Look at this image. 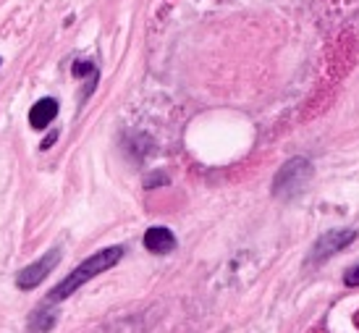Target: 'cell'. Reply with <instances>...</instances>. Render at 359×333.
<instances>
[{
  "label": "cell",
  "mask_w": 359,
  "mask_h": 333,
  "mask_svg": "<svg viewBox=\"0 0 359 333\" xmlns=\"http://www.w3.org/2000/svg\"><path fill=\"white\" fill-rule=\"evenodd\" d=\"M121 257H123V247L116 244V247H105L100 252H95L92 257H87L81 265H76L74 271L69 273V278L66 281H60L55 289L50 292V302H60V299H66L71 297L74 292H79L81 286L87 281H92L95 276H100V273L110 271L113 265L118 263Z\"/></svg>",
  "instance_id": "6da1fadb"
},
{
  "label": "cell",
  "mask_w": 359,
  "mask_h": 333,
  "mask_svg": "<svg viewBox=\"0 0 359 333\" xmlns=\"http://www.w3.org/2000/svg\"><path fill=\"white\" fill-rule=\"evenodd\" d=\"M312 179V165L304 158H291L286 165H280V171L276 173L273 182V194L280 200H291L304 189Z\"/></svg>",
  "instance_id": "7a4b0ae2"
},
{
  "label": "cell",
  "mask_w": 359,
  "mask_h": 333,
  "mask_svg": "<svg viewBox=\"0 0 359 333\" xmlns=\"http://www.w3.org/2000/svg\"><path fill=\"white\" fill-rule=\"evenodd\" d=\"M357 239V231H344V229H333V231H325L320 236L315 247H312V260L320 263V260H328L333 254H339L344 247H349L351 242Z\"/></svg>",
  "instance_id": "3957f363"
},
{
  "label": "cell",
  "mask_w": 359,
  "mask_h": 333,
  "mask_svg": "<svg viewBox=\"0 0 359 333\" xmlns=\"http://www.w3.org/2000/svg\"><path fill=\"white\" fill-rule=\"evenodd\" d=\"M60 260V250H50V252L45 254V257H40L37 263L27 265L24 271H19V276H16V286L19 289H34V286H40L48 276H50V271L58 265Z\"/></svg>",
  "instance_id": "277c9868"
},
{
  "label": "cell",
  "mask_w": 359,
  "mask_h": 333,
  "mask_svg": "<svg viewBox=\"0 0 359 333\" xmlns=\"http://www.w3.org/2000/svg\"><path fill=\"white\" fill-rule=\"evenodd\" d=\"M144 247H147L152 254H168L176 250V236H173V231L165 229V226H152V229H147V233H144Z\"/></svg>",
  "instance_id": "5b68a950"
},
{
  "label": "cell",
  "mask_w": 359,
  "mask_h": 333,
  "mask_svg": "<svg viewBox=\"0 0 359 333\" xmlns=\"http://www.w3.org/2000/svg\"><path fill=\"white\" fill-rule=\"evenodd\" d=\"M55 116H58V102L53 100V97H42L40 102H34L29 111V123L32 129H45V126H50L55 121Z\"/></svg>",
  "instance_id": "8992f818"
},
{
  "label": "cell",
  "mask_w": 359,
  "mask_h": 333,
  "mask_svg": "<svg viewBox=\"0 0 359 333\" xmlns=\"http://www.w3.org/2000/svg\"><path fill=\"white\" fill-rule=\"evenodd\" d=\"M53 323H55V315H53V313H40V310H37L34 320H32V328H40V333H45Z\"/></svg>",
  "instance_id": "52a82bcc"
},
{
  "label": "cell",
  "mask_w": 359,
  "mask_h": 333,
  "mask_svg": "<svg viewBox=\"0 0 359 333\" xmlns=\"http://www.w3.org/2000/svg\"><path fill=\"white\" fill-rule=\"evenodd\" d=\"M344 283L346 286H359V265H354V268H349V271L344 273Z\"/></svg>",
  "instance_id": "ba28073f"
},
{
  "label": "cell",
  "mask_w": 359,
  "mask_h": 333,
  "mask_svg": "<svg viewBox=\"0 0 359 333\" xmlns=\"http://www.w3.org/2000/svg\"><path fill=\"white\" fill-rule=\"evenodd\" d=\"M55 137H58V134H50V137H48V140L42 142V150H48V147H50L53 142H55Z\"/></svg>",
  "instance_id": "9c48e42d"
}]
</instances>
